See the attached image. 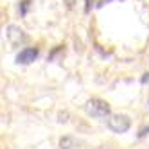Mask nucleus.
Returning <instances> with one entry per match:
<instances>
[{
  "mask_svg": "<svg viewBox=\"0 0 149 149\" xmlns=\"http://www.w3.org/2000/svg\"><path fill=\"white\" fill-rule=\"evenodd\" d=\"M84 111H86V115L93 117V119H104V117L111 115L110 104L104 99H99V97H92L90 101H86V104H84Z\"/></svg>",
  "mask_w": 149,
  "mask_h": 149,
  "instance_id": "obj_1",
  "label": "nucleus"
},
{
  "mask_svg": "<svg viewBox=\"0 0 149 149\" xmlns=\"http://www.w3.org/2000/svg\"><path fill=\"white\" fill-rule=\"evenodd\" d=\"M106 126H108L110 131H113L117 135H122V133H126L131 127V119L127 115H122V113L110 115L108 120H106Z\"/></svg>",
  "mask_w": 149,
  "mask_h": 149,
  "instance_id": "obj_2",
  "label": "nucleus"
},
{
  "mask_svg": "<svg viewBox=\"0 0 149 149\" xmlns=\"http://www.w3.org/2000/svg\"><path fill=\"white\" fill-rule=\"evenodd\" d=\"M6 36H7V41H9L13 47H22L24 43H27V40H29V36H27L25 31H24L22 27L15 25V24L7 25V29H6Z\"/></svg>",
  "mask_w": 149,
  "mask_h": 149,
  "instance_id": "obj_3",
  "label": "nucleus"
},
{
  "mask_svg": "<svg viewBox=\"0 0 149 149\" xmlns=\"http://www.w3.org/2000/svg\"><path fill=\"white\" fill-rule=\"evenodd\" d=\"M38 56H40L38 47H25L16 54V63H20V65H29V63L36 61Z\"/></svg>",
  "mask_w": 149,
  "mask_h": 149,
  "instance_id": "obj_4",
  "label": "nucleus"
},
{
  "mask_svg": "<svg viewBox=\"0 0 149 149\" xmlns=\"http://www.w3.org/2000/svg\"><path fill=\"white\" fill-rule=\"evenodd\" d=\"M59 149H83V146H81V142L76 136L67 135V136L59 138Z\"/></svg>",
  "mask_w": 149,
  "mask_h": 149,
  "instance_id": "obj_5",
  "label": "nucleus"
},
{
  "mask_svg": "<svg viewBox=\"0 0 149 149\" xmlns=\"http://www.w3.org/2000/svg\"><path fill=\"white\" fill-rule=\"evenodd\" d=\"M33 2L34 0H20V4H18L20 16H27V13L31 11V7H33Z\"/></svg>",
  "mask_w": 149,
  "mask_h": 149,
  "instance_id": "obj_6",
  "label": "nucleus"
},
{
  "mask_svg": "<svg viewBox=\"0 0 149 149\" xmlns=\"http://www.w3.org/2000/svg\"><path fill=\"white\" fill-rule=\"evenodd\" d=\"M63 52H65L63 45H58V47H54V49H52V52L49 54V58H47V59H49V61H56V58H58V56H61Z\"/></svg>",
  "mask_w": 149,
  "mask_h": 149,
  "instance_id": "obj_7",
  "label": "nucleus"
},
{
  "mask_svg": "<svg viewBox=\"0 0 149 149\" xmlns=\"http://www.w3.org/2000/svg\"><path fill=\"white\" fill-rule=\"evenodd\" d=\"M147 135H149V126L142 127V130L138 131V135H136V136H138V138H144V136H147Z\"/></svg>",
  "mask_w": 149,
  "mask_h": 149,
  "instance_id": "obj_8",
  "label": "nucleus"
},
{
  "mask_svg": "<svg viewBox=\"0 0 149 149\" xmlns=\"http://www.w3.org/2000/svg\"><path fill=\"white\" fill-rule=\"evenodd\" d=\"M58 117H59V119H58L59 122H67V120H68V113H67V111H59Z\"/></svg>",
  "mask_w": 149,
  "mask_h": 149,
  "instance_id": "obj_9",
  "label": "nucleus"
},
{
  "mask_svg": "<svg viewBox=\"0 0 149 149\" xmlns=\"http://www.w3.org/2000/svg\"><path fill=\"white\" fill-rule=\"evenodd\" d=\"M93 4L97 6V2H95V0H86V6H84V11H86V13H90V9L93 7Z\"/></svg>",
  "mask_w": 149,
  "mask_h": 149,
  "instance_id": "obj_10",
  "label": "nucleus"
},
{
  "mask_svg": "<svg viewBox=\"0 0 149 149\" xmlns=\"http://www.w3.org/2000/svg\"><path fill=\"white\" fill-rule=\"evenodd\" d=\"M110 2H115V0H99V2H97V6H95V7H104L106 4H110ZM119 2H120V0H119Z\"/></svg>",
  "mask_w": 149,
  "mask_h": 149,
  "instance_id": "obj_11",
  "label": "nucleus"
},
{
  "mask_svg": "<svg viewBox=\"0 0 149 149\" xmlns=\"http://www.w3.org/2000/svg\"><path fill=\"white\" fill-rule=\"evenodd\" d=\"M140 83H142V84H147V83H149V72H146L144 76L140 77Z\"/></svg>",
  "mask_w": 149,
  "mask_h": 149,
  "instance_id": "obj_12",
  "label": "nucleus"
}]
</instances>
